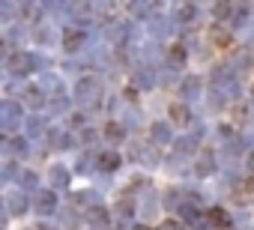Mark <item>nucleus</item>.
Instances as JSON below:
<instances>
[{
  "label": "nucleus",
  "instance_id": "1",
  "mask_svg": "<svg viewBox=\"0 0 254 230\" xmlns=\"http://www.w3.org/2000/svg\"><path fill=\"white\" fill-rule=\"evenodd\" d=\"M114 165H117L114 156H102V168H114Z\"/></svg>",
  "mask_w": 254,
  "mask_h": 230
},
{
  "label": "nucleus",
  "instance_id": "2",
  "mask_svg": "<svg viewBox=\"0 0 254 230\" xmlns=\"http://www.w3.org/2000/svg\"><path fill=\"white\" fill-rule=\"evenodd\" d=\"M183 114H186L183 108H174V120H177V123H183V120H186V117H183Z\"/></svg>",
  "mask_w": 254,
  "mask_h": 230
}]
</instances>
